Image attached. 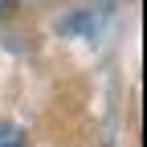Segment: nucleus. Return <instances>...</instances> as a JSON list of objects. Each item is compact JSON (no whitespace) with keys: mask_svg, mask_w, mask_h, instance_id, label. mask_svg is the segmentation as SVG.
Segmentation results:
<instances>
[{"mask_svg":"<svg viewBox=\"0 0 147 147\" xmlns=\"http://www.w3.org/2000/svg\"><path fill=\"white\" fill-rule=\"evenodd\" d=\"M8 147H25V143H21V139H16V143H8Z\"/></svg>","mask_w":147,"mask_h":147,"instance_id":"obj_3","label":"nucleus"},{"mask_svg":"<svg viewBox=\"0 0 147 147\" xmlns=\"http://www.w3.org/2000/svg\"><path fill=\"white\" fill-rule=\"evenodd\" d=\"M21 139V131H16L12 123H0V147H8V143H16Z\"/></svg>","mask_w":147,"mask_h":147,"instance_id":"obj_1","label":"nucleus"},{"mask_svg":"<svg viewBox=\"0 0 147 147\" xmlns=\"http://www.w3.org/2000/svg\"><path fill=\"white\" fill-rule=\"evenodd\" d=\"M8 4H12V0H0V8H8Z\"/></svg>","mask_w":147,"mask_h":147,"instance_id":"obj_2","label":"nucleus"}]
</instances>
